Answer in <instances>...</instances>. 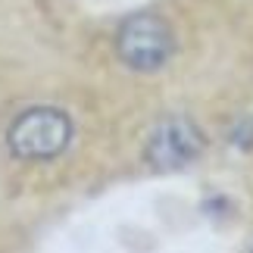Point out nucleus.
Returning <instances> with one entry per match:
<instances>
[{
    "instance_id": "1",
    "label": "nucleus",
    "mask_w": 253,
    "mask_h": 253,
    "mask_svg": "<svg viewBox=\"0 0 253 253\" xmlns=\"http://www.w3.org/2000/svg\"><path fill=\"white\" fill-rule=\"evenodd\" d=\"M116 50L134 69H157L172 53V35L157 16H131L116 35Z\"/></svg>"
},
{
    "instance_id": "2",
    "label": "nucleus",
    "mask_w": 253,
    "mask_h": 253,
    "mask_svg": "<svg viewBox=\"0 0 253 253\" xmlns=\"http://www.w3.org/2000/svg\"><path fill=\"white\" fill-rule=\"evenodd\" d=\"M66 138H69V122L50 110L22 116L9 131V144L22 157H53L66 144Z\"/></svg>"
},
{
    "instance_id": "3",
    "label": "nucleus",
    "mask_w": 253,
    "mask_h": 253,
    "mask_svg": "<svg viewBox=\"0 0 253 253\" xmlns=\"http://www.w3.org/2000/svg\"><path fill=\"white\" fill-rule=\"evenodd\" d=\"M203 147L200 134L194 125H188L184 119H172L169 125H163L160 134L150 144V157L160 163V166H178V163H188L197 157V150Z\"/></svg>"
}]
</instances>
